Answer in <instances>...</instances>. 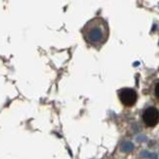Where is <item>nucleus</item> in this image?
<instances>
[{
  "label": "nucleus",
  "mask_w": 159,
  "mask_h": 159,
  "mask_svg": "<svg viewBox=\"0 0 159 159\" xmlns=\"http://www.w3.org/2000/svg\"><path fill=\"white\" fill-rule=\"evenodd\" d=\"M84 36L93 46H98L107 41L108 36V27L102 18L91 20L84 28Z\"/></svg>",
  "instance_id": "obj_1"
},
{
  "label": "nucleus",
  "mask_w": 159,
  "mask_h": 159,
  "mask_svg": "<svg viewBox=\"0 0 159 159\" xmlns=\"http://www.w3.org/2000/svg\"><path fill=\"white\" fill-rule=\"evenodd\" d=\"M119 99L125 107H132L137 102V93L133 89H122L118 93Z\"/></svg>",
  "instance_id": "obj_2"
},
{
  "label": "nucleus",
  "mask_w": 159,
  "mask_h": 159,
  "mask_svg": "<svg viewBox=\"0 0 159 159\" xmlns=\"http://www.w3.org/2000/svg\"><path fill=\"white\" fill-rule=\"evenodd\" d=\"M143 121L149 127L156 126L159 122V111L154 107H147L143 113Z\"/></svg>",
  "instance_id": "obj_3"
},
{
  "label": "nucleus",
  "mask_w": 159,
  "mask_h": 159,
  "mask_svg": "<svg viewBox=\"0 0 159 159\" xmlns=\"http://www.w3.org/2000/svg\"><path fill=\"white\" fill-rule=\"evenodd\" d=\"M154 93H155V96L159 98V82L155 84V89H154Z\"/></svg>",
  "instance_id": "obj_4"
}]
</instances>
